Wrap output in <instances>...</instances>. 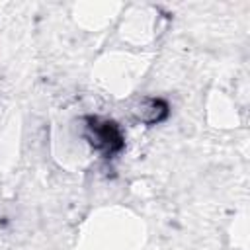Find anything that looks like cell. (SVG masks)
Masks as SVG:
<instances>
[{
	"label": "cell",
	"instance_id": "cell-1",
	"mask_svg": "<svg viewBox=\"0 0 250 250\" xmlns=\"http://www.w3.org/2000/svg\"><path fill=\"white\" fill-rule=\"evenodd\" d=\"M86 139L104 156H113L125 145L119 125L100 117H86Z\"/></svg>",
	"mask_w": 250,
	"mask_h": 250
},
{
	"label": "cell",
	"instance_id": "cell-2",
	"mask_svg": "<svg viewBox=\"0 0 250 250\" xmlns=\"http://www.w3.org/2000/svg\"><path fill=\"white\" fill-rule=\"evenodd\" d=\"M135 113L137 117L146 123V125H154V123H160L166 119L168 115V104L160 98H143L137 107H135Z\"/></svg>",
	"mask_w": 250,
	"mask_h": 250
}]
</instances>
